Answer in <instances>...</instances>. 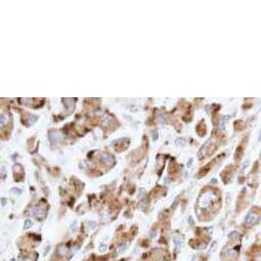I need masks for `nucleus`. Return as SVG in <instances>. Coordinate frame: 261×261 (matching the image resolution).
Wrapping results in <instances>:
<instances>
[{
  "mask_svg": "<svg viewBox=\"0 0 261 261\" xmlns=\"http://www.w3.org/2000/svg\"><path fill=\"white\" fill-rule=\"evenodd\" d=\"M259 221V217L256 213L254 212H250V213L247 215L246 219H245V224L246 225H254Z\"/></svg>",
  "mask_w": 261,
  "mask_h": 261,
  "instance_id": "nucleus-1",
  "label": "nucleus"
},
{
  "mask_svg": "<svg viewBox=\"0 0 261 261\" xmlns=\"http://www.w3.org/2000/svg\"><path fill=\"white\" fill-rule=\"evenodd\" d=\"M210 201H211V199H210V195L202 196L201 199H200V205H201V207H207Z\"/></svg>",
  "mask_w": 261,
  "mask_h": 261,
  "instance_id": "nucleus-2",
  "label": "nucleus"
},
{
  "mask_svg": "<svg viewBox=\"0 0 261 261\" xmlns=\"http://www.w3.org/2000/svg\"><path fill=\"white\" fill-rule=\"evenodd\" d=\"M67 252H68L67 246H65V245H60V246H57V249H56L57 255H60V256H64V255H66Z\"/></svg>",
  "mask_w": 261,
  "mask_h": 261,
  "instance_id": "nucleus-3",
  "label": "nucleus"
},
{
  "mask_svg": "<svg viewBox=\"0 0 261 261\" xmlns=\"http://www.w3.org/2000/svg\"><path fill=\"white\" fill-rule=\"evenodd\" d=\"M34 215L39 219L44 218L45 217V211H43V210H41V209L36 208L35 209V211H34Z\"/></svg>",
  "mask_w": 261,
  "mask_h": 261,
  "instance_id": "nucleus-4",
  "label": "nucleus"
},
{
  "mask_svg": "<svg viewBox=\"0 0 261 261\" xmlns=\"http://www.w3.org/2000/svg\"><path fill=\"white\" fill-rule=\"evenodd\" d=\"M229 240H232V241H236V240H239L241 236H240V234L239 232H236V231H232V232H230L228 236Z\"/></svg>",
  "mask_w": 261,
  "mask_h": 261,
  "instance_id": "nucleus-5",
  "label": "nucleus"
},
{
  "mask_svg": "<svg viewBox=\"0 0 261 261\" xmlns=\"http://www.w3.org/2000/svg\"><path fill=\"white\" fill-rule=\"evenodd\" d=\"M126 249H127V243L121 244V245H120V246L118 247V249H117V254L123 253V252H124Z\"/></svg>",
  "mask_w": 261,
  "mask_h": 261,
  "instance_id": "nucleus-6",
  "label": "nucleus"
},
{
  "mask_svg": "<svg viewBox=\"0 0 261 261\" xmlns=\"http://www.w3.org/2000/svg\"><path fill=\"white\" fill-rule=\"evenodd\" d=\"M102 160L106 161V162H111L112 161V157L110 156V155H108V154H104V156H102Z\"/></svg>",
  "mask_w": 261,
  "mask_h": 261,
  "instance_id": "nucleus-7",
  "label": "nucleus"
},
{
  "mask_svg": "<svg viewBox=\"0 0 261 261\" xmlns=\"http://www.w3.org/2000/svg\"><path fill=\"white\" fill-rule=\"evenodd\" d=\"M32 221L31 220H26L25 221V225H24V228L25 229H28V228H30L31 226H32Z\"/></svg>",
  "mask_w": 261,
  "mask_h": 261,
  "instance_id": "nucleus-8",
  "label": "nucleus"
},
{
  "mask_svg": "<svg viewBox=\"0 0 261 261\" xmlns=\"http://www.w3.org/2000/svg\"><path fill=\"white\" fill-rule=\"evenodd\" d=\"M216 247H217V242L216 241H214L213 243L211 244V247H210V252H214L215 251V249H216Z\"/></svg>",
  "mask_w": 261,
  "mask_h": 261,
  "instance_id": "nucleus-9",
  "label": "nucleus"
},
{
  "mask_svg": "<svg viewBox=\"0 0 261 261\" xmlns=\"http://www.w3.org/2000/svg\"><path fill=\"white\" fill-rule=\"evenodd\" d=\"M144 194H145V189H139V194H138V196H137V198L140 200L142 197L144 196Z\"/></svg>",
  "mask_w": 261,
  "mask_h": 261,
  "instance_id": "nucleus-10",
  "label": "nucleus"
},
{
  "mask_svg": "<svg viewBox=\"0 0 261 261\" xmlns=\"http://www.w3.org/2000/svg\"><path fill=\"white\" fill-rule=\"evenodd\" d=\"M106 249H107V246H106L104 244H102V245L100 246V252H102H102L106 251Z\"/></svg>",
  "mask_w": 261,
  "mask_h": 261,
  "instance_id": "nucleus-11",
  "label": "nucleus"
},
{
  "mask_svg": "<svg viewBox=\"0 0 261 261\" xmlns=\"http://www.w3.org/2000/svg\"><path fill=\"white\" fill-rule=\"evenodd\" d=\"M20 261H35V260H32V259L30 258V257H25V256H23V257H21V260Z\"/></svg>",
  "mask_w": 261,
  "mask_h": 261,
  "instance_id": "nucleus-12",
  "label": "nucleus"
},
{
  "mask_svg": "<svg viewBox=\"0 0 261 261\" xmlns=\"http://www.w3.org/2000/svg\"><path fill=\"white\" fill-rule=\"evenodd\" d=\"M175 241V245H176V249H180V247H181V241H178L177 242V240H174Z\"/></svg>",
  "mask_w": 261,
  "mask_h": 261,
  "instance_id": "nucleus-13",
  "label": "nucleus"
},
{
  "mask_svg": "<svg viewBox=\"0 0 261 261\" xmlns=\"http://www.w3.org/2000/svg\"><path fill=\"white\" fill-rule=\"evenodd\" d=\"M177 204H178V201H177V200H175V201L173 202V204H172V206H171V209H172V210H174V209H175V207H176V205H177Z\"/></svg>",
  "mask_w": 261,
  "mask_h": 261,
  "instance_id": "nucleus-14",
  "label": "nucleus"
},
{
  "mask_svg": "<svg viewBox=\"0 0 261 261\" xmlns=\"http://www.w3.org/2000/svg\"><path fill=\"white\" fill-rule=\"evenodd\" d=\"M88 224L91 226V228H94L95 225H96V223H95V222H92V221H89V222H88Z\"/></svg>",
  "mask_w": 261,
  "mask_h": 261,
  "instance_id": "nucleus-15",
  "label": "nucleus"
},
{
  "mask_svg": "<svg viewBox=\"0 0 261 261\" xmlns=\"http://www.w3.org/2000/svg\"><path fill=\"white\" fill-rule=\"evenodd\" d=\"M1 201H2V206H4V205H5V203H6V202H7V201H6V200L4 199V198H3V199L1 200Z\"/></svg>",
  "mask_w": 261,
  "mask_h": 261,
  "instance_id": "nucleus-16",
  "label": "nucleus"
},
{
  "mask_svg": "<svg viewBox=\"0 0 261 261\" xmlns=\"http://www.w3.org/2000/svg\"><path fill=\"white\" fill-rule=\"evenodd\" d=\"M259 140H261V132H260V135H259Z\"/></svg>",
  "mask_w": 261,
  "mask_h": 261,
  "instance_id": "nucleus-17",
  "label": "nucleus"
}]
</instances>
